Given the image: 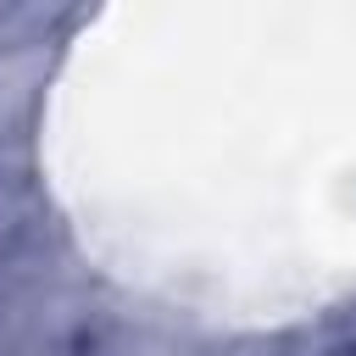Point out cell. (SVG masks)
I'll return each mask as SVG.
<instances>
[{"label":"cell","mask_w":356,"mask_h":356,"mask_svg":"<svg viewBox=\"0 0 356 356\" xmlns=\"http://www.w3.org/2000/svg\"><path fill=\"white\" fill-rule=\"evenodd\" d=\"M323 356H356V345H334V350H323Z\"/></svg>","instance_id":"1"}]
</instances>
